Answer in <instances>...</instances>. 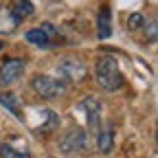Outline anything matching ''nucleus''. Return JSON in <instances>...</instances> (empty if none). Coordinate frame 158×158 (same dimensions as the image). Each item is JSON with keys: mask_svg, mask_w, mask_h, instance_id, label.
<instances>
[{"mask_svg": "<svg viewBox=\"0 0 158 158\" xmlns=\"http://www.w3.org/2000/svg\"><path fill=\"white\" fill-rule=\"evenodd\" d=\"M79 108L88 112V123H90V125H97V118H99V101H97V99H94V97L86 99V101H81V106H79Z\"/></svg>", "mask_w": 158, "mask_h": 158, "instance_id": "12", "label": "nucleus"}, {"mask_svg": "<svg viewBox=\"0 0 158 158\" xmlns=\"http://www.w3.org/2000/svg\"><path fill=\"white\" fill-rule=\"evenodd\" d=\"M24 70H27V62H24V59H20V57L5 59V62L0 64V84H2V86L15 84L18 79L24 75Z\"/></svg>", "mask_w": 158, "mask_h": 158, "instance_id": "2", "label": "nucleus"}, {"mask_svg": "<svg viewBox=\"0 0 158 158\" xmlns=\"http://www.w3.org/2000/svg\"><path fill=\"white\" fill-rule=\"evenodd\" d=\"M5 48V42H2V40H0V51H2Z\"/></svg>", "mask_w": 158, "mask_h": 158, "instance_id": "16", "label": "nucleus"}, {"mask_svg": "<svg viewBox=\"0 0 158 158\" xmlns=\"http://www.w3.org/2000/svg\"><path fill=\"white\" fill-rule=\"evenodd\" d=\"M141 27H145V18H143L141 13H132V15L127 18V29L136 31V29H141Z\"/></svg>", "mask_w": 158, "mask_h": 158, "instance_id": "14", "label": "nucleus"}, {"mask_svg": "<svg viewBox=\"0 0 158 158\" xmlns=\"http://www.w3.org/2000/svg\"><path fill=\"white\" fill-rule=\"evenodd\" d=\"M86 132L81 127H75L70 130L62 141H59V152H64V154H73V152H81L86 147Z\"/></svg>", "mask_w": 158, "mask_h": 158, "instance_id": "5", "label": "nucleus"}, {"mask_svg": "<svg viewBox=\"0 0 158 158\" xmlns=\"http://www.w3.org/2000/svg\"><path fill=\"white\" fill-rule=\"evenodd\" d=\"M149 40L156 42V20H152V24H149Z\"/></svg>", "mask_w": 158, "mask_h": 158, "instance_id": "15", "label": "nucleus"}, {"mask_svg": "<svg viewBox=\"0 0 158 158\" xmlns=\"http://www.w3.org/2000/svg\"><path fill=\"white\" fill-rule=\"evenodd\" d=\"M18 22L20 20L13 15L11 9H0V33H5V35H11L15 29H18Z\"/></svg>", "mask_w": 158, "mask_h": 158, "instance_id": "7", "label": "nucleus"}, {"mask_svg": "<svg viewBox=\"0 0 158 158\" xmlns=\"http://www.w3.org/2000/svg\"><path fill=\"white\" fill-rule=\"evenodd\" d=\"M94 77H97V84L103 90H118L123 86V75H121V68H118L114 57L99 59L94 66Z\"/></svg>", "mask_w": 158, "mask_h": 158, "instance_id": "1", "label": "nucleus"}, {"mask_svg": "<svg viewBox=\"0 0 158 158\" xmlns=\"http://www.w3.org/2000/svg\"><path fill=\"white\" fill-rule=\"evenodd\" d=\"M33 90L44 99H55L66 90V86H64V81H57V79H53L48 75H35L33 77Z\"/></svg>", "mask_w": 158, "mask_h": 158, "instance_id": "3", "label": "nucleus"}, {"mask_svg": "<svg viewBox=\"0 0 158 158\" xmlns=\"http://www.w3.org/2000/svg\"><path fill=\"white\" fill-rule=\"evenodd\" d=\"M97 33L101 40H108L112 35V15H110V7H101V11H99V18H97Z\"/></svg>", "mask_w": 158, "mask_h": 158, "instance_id": "6", "label": "nucleus"}, {"mask_svg": "<svg viewBox=\"0 0 158 158\" xmlns=\"http://www.w3.org/2000/svg\"><path fill=\"white\" fill-rule=\"evenodd\" d=\"M0 103L5 108H9L11 114H15V118H22V114H20V101L13 92H0Z\"/></svg>", "mask_w": 158, "mask_h": 158, "instance_id": "10", "label": "nucleus"}, {"mask_svg": "<svg viewBox=\"0 0 158 158\" xmlns=\"http://www.w3.org/2000/svg\"><path fill=\"white\" fill-rule=\"evenodd\" d=\"M112 143H114V132H112L110 125H106L101 132H99L97 145H99V149H101L103 154H108V152H112Z\"/></svg>", "mask_w": 158, "mask_h": 158, "instance_id": "8", "label": "nucleus"}, {"mask_svg": "<svg viewBox=\"0 0 158 158\" xmlns=\"http://www.w3.org/2000/svg\"><path fill=\"white\" fill-rule=\"evenodd\" d=\"M0 158H31L29 152H18L11 145H0Z\"/></svg>", "mask_w": 158, "mask_h": 158, "instance_id": "13", "label": "nucleus"}, {"mask_svg": "<svg viewBox=\"0 0 158 158\" xmlns=\"http://www.w3.org/2000/svg\"><path fill=\"white\" fill-rule=\"evenodd\" d=\"M57 73L64 77V81H84L88 77V68L84 62H79V59H64V62H59L57 66Z\"/></svg>", "mask_w": 158, "mask_h": 158, "instance_id": "4", "label": "nucleus"}, {"mask_svg": "<svg viewBox=\"0 0 158 158\" xmlns=\"http://www.w3.org/2000/svg\"><path fill=\"white\" fill-rule=\"evenodd\" d=\"M27 42L35 44V46H42V48H48L51 46V40L46 37V33L42 29H31L27 31Z\"/></svg>", "mask_w": 158, "mask_h": 158, "instance_id": "11", "label": "nucleus"}, {"mask_svg": "<svg viewBox=\"0 0 158 158\" xmlns=\"http://www.w3.org/2000/svg\"><path fill=\"white\" fill-rule=\"evenodd\" d=\"M11 11H13V15L18 20H22V18H31L35 13V7H33L31 0H15V5H13Z\"/></svg>", "mask_w": 158, "mask_h": 158, "instance_id": "9", "label": "nucleus"}]
</instances>
